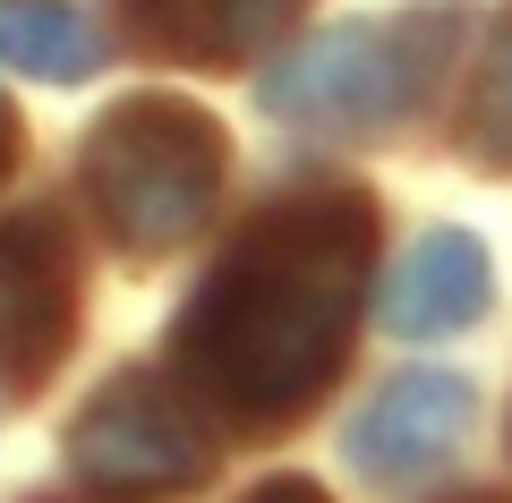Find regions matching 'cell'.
<instances>
[{"mask_svg": "<svg viewBox=\"0 0 512 503\" xmlns=\"http://www.w3.org/2000/svg\"><path fill=\"white\" fill-rule=\"evenodd\" d=\"M77 333V256L52 214L0 222V376L43 384Z\"/></svg>", "mask_w": 512, "mask_h": 503, "instance_id": "cell-5", "label": "cell"}, {"mask_svg": "<svg viewBox=\"0 0 512 503\" xmlns=\"http://www.w3.org/2000/svg\"><path fill=\"white\" fill-rule=\"evenodd\" d=\"M453 503H495V495H453Z\"/></svg>", "mask_w": 512, "mask_h": 503, "instance_id": "cell-13", "label": "cell"}, {"mask_svg": "<svg viewBox=\"0 0 512 503\" xmlns=\"http://www.w3.org/2000/svg\"><path fill=\"white\" fill-rule=\"evenodd\" d=\"M453 18H359L265 69V111L299 128H393L427 94Z\"/></svg>", "mask_w": 512, "mask_h": 503, "instance_id": "cell-3", "label": "cell"}, {"mask_svg": "<svg viewBox=\"0 0 512 503\" xmlns=\"http://www.w3.org/2000/svg\"><path fill=\"white\" fill-rule=\"evenodd\" d=\"M69 469L94 495H188L214 469V444L180 410V393H163L154 376H120L111 393H94L77 410Z\"/></svg>", "mask_w": 512, "mask_h": 503, "instance_id": "cell-4", "label": "cell"}, {"mask_svg": "<svg viewBox=\"0 0 512 503\" xmlns=\"http://www.w3.org/2000/svg\"><path fill=\"white\" fill-rule=\"evenodd\" d=\"M461 145H470L487 171H512V18L495 26L487 60H478V86H470V120H461Z\"/></svg>", "mask_w": 512, "mask_h": 503, "instance_id": "cell-10", "label": "cell"}, {"mask_svg": "<svg viewBox=\"0 0 512 503\" xmlns=\"http://www.w3.org/2000/svg\"><path fill=\"white\" fill-rule=\"evenodd\" d=\"M495 299V273H487V248L470 231H427L419 248L393 265L384 282V333L402 342H436V333H470Z\"/></svg>", "mask_w": 512, "mask_h": 503, "instance_id": "cell-7", "label": "cell"}, {"mask_svg": "<svg viewBox=\"0 0 512 503\" xmlns=\"http://www.w3.org/2000/svg\"><path fill=\"white\" fill-rule=\"evenodd\" d=\"M222 171H231L222 128L171 94H128L86 137V197L128 256H163L197 239L222 205Z\"/></svg>", "mask_w": 512, "mask_h": 503, "instance_id": "cell-2", "label": "cell"}, {"mask_svg": "<svg viewBox=\"0 0 512 503\" xmlns=\"http://www.w3.org/2000/svg\"><path fill=\"white\" fill-rule=\"evenodd\" d=\"M299 9L308 0H128V26H137V43H154L171 60L222 69V60H248L265 43H282Z\"/></svg>", "mask_w": 512, "mask_h": 503, "instance_id": "cell-8", "label": "cell"}, {"mask_svg": "<svg viewBox=\"0 0 512 503\" xmlns=\"http://www.w3.org/2000/svg\"><path fill=\"white\" fill-rule=\"evenodd\" d=\"M0 60L35 86H77L103 60V35L60 0H0Z\"/></svg>", "mask_w": 512, "mask_h": 503, "instance_id": "cell-9", "label": "cell"}, {"mask_svg": "<svg viewBox=\"0 0 512 503\" xmlns=\"http://www.w3.org/2000/svg\"><path fill=\"white\" fill-rule=\"evenodd\" d=\"M248 503H325V486H308V478H265Z\"/></svg>", "mask_w": 512, "mask_h": 503, "instance_id": "cell-11", "label": "cell"}, {"mask_svg": "<svg viewBox=\"0 0 512 503\" xmlns=\"http://www.w3.org/2000/svg\"><path fill=\"white\" fill-rule=\"evenodd\" d=\"M18 162V120H9V103H0V171Z\"/></svg>", "mask_w": 512, "mask_h": 503, "instance_id": "cell-12", "label": "cell"}, {"mask_svg": "<svg viewBox=\"0 0 512 503\" xmlns=\"http://www.w3.org/2000/svg\"><path fill=\"white\" fill-rule=\"evenodd\" d=\"M376 205L350 188H308L256 214L180 316V376L239 427L299 418L350 359L367 299Z\"/></svg>", "mask_w": 512, "mask_h": 503, "instance_id": "cell-1", "label": "cell"}, {"mask_svg": "<svg viewBox=\"0 0 512 503\" xmlns=\"http://www.w3.org/2000/svg\"><path fill=\"white\" fill-rule=\"evenodd\" d=\"M470 418H478L470 376H436V367H427V376H393L359 410V427H350V461L376 486H410L436 461H453V444L470 435Z\"/></svg>", "mask_w": 512, "mask_h": 503, "instance_id": "cell-6", "label": "cell"}]
</instances>
